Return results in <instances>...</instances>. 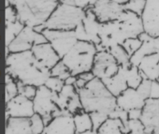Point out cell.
Returning a JSON list of instances; mask_svg holds the SVG:
<instances>
[{"instance_id":"cell-1","label":"cell","mask_w":159,"mask_h":134,"mask_svg":"<svg viewBox=\"0 0 159 134\" xmlns=\"http://www.w3.org/2000/svg\"><path fill=\"white\" fill-rule=\"evenodd\" d=\"M144 32L141 17L124 11L118 20L102 24L99 30L100 44L96 48L98 52L109 51L116 46L123 45L127 39L138 38Z\"/></svg>"},{"instance_id":"cell-2","label":"cell","mask_w":159,"mask_h":134,"mask_svg":"<svg viewBox=\"0 0 159 134\" xmlns=\"http://www.w3.org/2000/svg\"><path fill=\"white\" fill-rule=\"evenodd\" d=\"M6 74L17 82L36 87L45 85L51 76L50 70L37 60L32 51L10 53L6 57Z\"/></svg>"},{"instance_id":"cell-3","label":"cell","mask_w":159,"mask_h":134,"mask_svg":"<svg viewBox=\"0 0 159 134\" xmlns=\"http://www.w3.org/2000/svg\"><path fill=\"white\" fill-rule=\"evenodd\" d=\"M77 91L85 112L102 113L110 116L117 107L116 97L98 78L93 79L86 87Z\"/></svg>"},{"instance_id":"cell-4","label":"cell","mask_w":159,"mask_h":134,"mask_svg":"<svg viewBox=\"0 0 159 134\" xmlns=\"http://www.w3.org/2000/svg\"><path fill=\"white\" fill-rule=\"evenodd\" d=\"M18 18L25 26L45 25L59 2L57 0H11Z\"/></svg>"},{"instance_id":"cell-5","label":"cell","mask_w":159,"mask_h":134,"mask_svg":"<svg viewBox=\"0 0 159 134\" xmlns=\"http://www.w3.org/2000/svg\"><path fill=\"white\" fill-rule=\"evenodd\" d=\"M97 53V48L94 44L78 41L61 60L69 68L72 76H78L84 72L92 71Z\"/></svg>"},{"instance_id":"cell-6","label":"cell","mask_w":159,"mask_h":134,"mask_svg":"<svg viewBox=\"0 0 159 134\" xmlns=\"http://www.w3.org/2000/svg\"><path fill=\"white\" fill-rule=\"evenodd\" d=\"M86 16V11L76 6L59 3L45 22V29L75 30Z\"/></svg>"},{"instance_id":"cell-7","label":"cell","mask_w":159,"mask_h":134,"mask_svg":"<svg viewBox=\"0 0 159 134\" xmlns=\"http://www.w3.org/2000/svg\"><path fill=\"white\" fill-rule=\"evenodd\" d=\"M56 94L43 85L38 87L36 95L33 99L34 112L42 117L45 126L62 111L55 103Z\"/></svg>"},{"instance_id":"cell-8","label":"cell","mask_w":159,"mask_h":134,"mask_svg":"<svg viewBox=\"0 0 159 134\" xmlns=\"http://www.w3.org/2000/svg\"><path fill=\"white\" fill-rule=\"evenodd\" d=\"M42 34L62 59L77 43L74 30H54L45 29Z\"/></svg>"},{"instance_id":"cell-9","label":"cell","mask_w":159,"mask_h":134,"mask_svg":"<svg viewBox=\"0 0 159 134\" xmlns=\"http://www.w3.org/2000/svg\"><path fill=\"white\" fill-rule=\"evenodd\" d=\"M101 25L102 23L98 21L92 9L87 10L85 18L74 30L77 40L99 45L100 44L99 30Z\"/></svg>"},{"instance_id":"cell-10","label":"cell","mask_w":159,"mask_h":134,"mask_svg":"<svg viewBox=\"0 0 159 134\" xmlns=\"http://www.w3.org/2000/svg\"><path fill=\"white\" fill-rule=\"evenodd\" d=\"M46 42H48L47 39L42 33H38L34 28L25 26L15 40L6 47H7L11 53H22L31 51L34 45Z\"/></svg>"},{"instance_id":"cell-11","label":"cell","mask_w":159,"mask_h":134,"mask_svg":"<svg viewBox=\"0 0 159 134\" xmlns=\"http://www.w3.org/2000/svg\"><path fill=\"white\" fill-rule=\"evenodd\" d=\"M119 65L108 51H99L95 58L92 72L96 78L103 80L113 77L119 71Z\"/></svg>"},{"instance_id":"cell-12","label":"cell","mask_w":159,"mask_h":134,"mask_svg":"<svg viewBox=\"0 0 159 134\" xmlns=\"http://www.w3.org/2000/svg\"><path fill=\"white\" fill-rule=\"evenodd\" d=\"M34 114L33 100L22 94L6 102V122L10 118H30Z\"/></svg>"},{"instance_id":"cell-13","label":"cell","mask_w":159,"mask_h":134,"mask_svg":"<svg viewBox=\"0 0 159 134\" xmlns=\"http://www.w3.org/2000/svg\"><path fill=\"white\" fill-rule=\"evenodd\" d=\"M91 9L102 24L118 20L125 11L123 5L113 0H97Z\"/></svg>"},{"instance_id":"cell-14","label":"cell","mask_w":159,"mask_h":134,"mask_svg":"<svg viewBox=\"0 0 159 134\" xmlns=\"http://www.w3.org/2000/svg\"><path fill=\"white\" fill-rule=\"evenodd\" d=\"M141 18L145 33L159 37V0H147Z\"/></svg>"},{"instance_id":"cell-15","label":"cell","mask_w":159,"mask_h":134,"mask_svg":"<svg viewBox=\"0 0 159 134\" xmlns=\"http://www.w3.org/2000/svg\"><path fill=\"white\" fill-rule=\"evenodd\" d=\"M140 121L144 125L146 133L159 134V99L147 100Z\"/></svg>"},{"instance_id":"cell-16","label":"cell","mask_w":159,"mask_h":134,"mask_svg":"<svg viewBox=\"0 0 159 134\" xmlns=\"http://www.w3.org/2000/svg\"><path fill=\"white\" fill-rule=\"evenodd\" d=\"M42 134H76L73 115L61 111L45 126Z\"/></svg>"},{"instance_id":"cell-17","label":"cell","mask_w":159,"mask_h":134,"mask_svg":"<svg viewBox=\"0 0 159 134\" xmlns=\"http://www.w3.org/2000/svg\"><path fill=\"white\" fill-rule=\"evenodd\" d=\"M147 100L137 89L133 88H127L116 98L117 106L127 112L133 110H143Z\"/></svg>"},{"instance_id":"cell-18","label":"cell","mask_w":159,"mask_h":134,"mask_svg":"<svg viewBox=\"0 0 159 134\" xmlns=\"http://www.w3.org/2000/svg\"><path fill=\"white\" fill-rule=\"evenodd\" d=\"M31 51L37 60L49 70L61 60L59 55L49 42L34 45Z\"/></svg>"},{"instance_id":"cell-19","label":"cell","mask_w":159,"mask_h":134,"mask_svg":"<svg viewBox=\"0 0 159 134\" xmlns=\"http://www.w3.org/2000/svg\"><path fill=\"white\" fill-rule=\"evenodd\" d=\"M138 67L145 79H148L151 81L158 80L159 53H152L144 56Z\"/></svg>"},{"instance_id":"cell-20","label":"cell","mask_w":159,"mask_h":134,"mask_svg":"<svg viewBox=\"0 0 159 134\" xmlns=\"http://www.w3.org/2000/svg\"><path fill=\"white\" fill-rule=\"evenodd\" d=\"M102 81L106 87L108 89V91L116 98L119 96L122 93L124 92L127 88H129L121 66L116 76Z\"/></svg>"},{"instance_id":"cell-21","label":"cell","mask_w":159,"mask_h":134,"mask_svg":"<svg viewBox=\"0 0 159 134\" xmlns=\"http://www.w3.org/2000/svg\"><path fill=\"white\" fill-rule=\"evenodd\" d=\"M6 134H33L30 118H10L6 122Z\"/></svg>"},{"instance_id":"cell-22","label":"cell","mask_w":159,"mask_h":134,"mask_svg":"<svg viewBox=\"0 0 159 134\" xmlns=\"http://www.w3.org/2000/svg\"><path fill=\"white\" fill-rule=\"evenodd\" d=\"M121 67L124 73L129 88L137 89L145 79L139 67L131 64L130 62L125 65H121Z\"/></svg>"},{"instance_id":"cell-23","label":"cell","mask_w":159,"mask_h":134,"mask_svg":"<svg viewBox=\"0 0 159 134\" xmlns=\"http://www.w3.org/2000/svg\"><path fill=\"white\" fill-rule=\"evenodd\" d=\"M99 134H127L121 120L109 118L97 131Z\"/></svg>"},{"instance_id":"cell-24","label":"cell","mask_w":159,"mask_h":134,"mask_svg":"<svg viewBox=\"0 0 159 134\" xmlns=\"http://www.w3.org/2000/svg\"><path fill=\"white\" fill-rule=\"evenodd\" d=\"M73 119L76 134L84 133L93 130V125L89 113L82 110L81 112L73 115Z\"/></svg>"},{"instance_id":"cell-25","label":"cell","mask_w":159,"mask_h":134,"mask_svg":"<svg viewBox=\"0 0 159 134\" xmlns=\"http://www.w3.org/2000/svg\"><path fill=\"white\" fill-rule=\"evenodd\" d=\"M25 25L19 20L6 22V46H8L22 31Z\"/></svg>"},{"instance_id":"cell-26","label":"cell","mask_w":159,"mask_h":134,"mask_svg":"<svg viewBox=\"0 0 159 134\" xmlns=\"http://www.w3.org/2000/svg\"><path fill=\"white\" fill-rule=\"evenodd\" d=\"M18 94V83L9 74H6V102Z\"/></svg>"},{"instance_id":"cell-27","label":"cell","mask_w":159,"mask_h":134,"mask_svg":"<svg viewBox=\"0 0 159 134\" xmlns=\"http://www.w3.org/2000/svg\"><path fill=\"white\" fill-rule=\"evenodd\" d=\"M114 56L116 61L118 62L119 65H125L130 63V56H129L128 53L126 52L122 45H118L116 47L112 48L108 51Z\"/></svg>"},{"instance_id":"cell-28","label":"cell","mask_w":159,"mask_h":134,"mask_svg":"<svg viewBox=\"0 0 159 134\" xmlns=\"http://www.w3.org/2000/svg\"><path fill=\"white\" fill-rule=\"evenodd\" d=\"M147 0H129L123 5L125 11L133 12L141 17L144 11Z\"/></svg>"},{"instance_id":"cell-29","label":"cell","mask_w":159,"mask_h":134,"mask_svg":"<svg viewBox=\"0 0 159 134\" xmlns=\"http://www.w3.org/2000/svg\"><path fill=\"white\" fill-rule=\"evenodd\" d=\"M50 73L51 76L57 77V78L61 79V80H64V81L67 80L69 76H72L70 71H69V68L66 67V65L63 63L62 60L58 62L56 65L51 69Z\"/></svg>"},{"instance_id":"cell-30","label":"cell","mask_w":159,"mask_h":134,"mask_svg":"<svg viewBox=\"0 0 159 134\" xmlns=\"http://www.w3.org/2000/svg\"><path fill=\"white\" fill-rule=\"evenodd\" d=\"M30 125L33 134H42L45 130V125L41 115L35 113L30 118Z\"/></svg>"},{"instance_id":"cell-31","label":"cell","mask_w":159,"mask_h":134,"mask_svg":"<svg viewBox=\"0 0 159 134\" xmlns=\"http://www.w3.org/2000/svg\"><path fill=\"white\" fill-rule=\"evenodd\" d=\"M143 41H142L139 37L138 38H130L127 39L124 43L123 44V49L126 50L129 56L131 57L134 53L137 52L139 49V48L141 47Z\"/></svg>"},{"instance_id":"cell-32","label":"cell","mask_w":159,"mask_h":134,"mask_svg":"<svg viewBox=\"0 0 159 134\" xmlns=\"http://www.w3.org/2000/svg\"><path fill=\"white\" fill-rule=\"evenodd\" d=\"M65 85V83L64 80L54 76H50L45 84V87L55 93L61 92Z\"/></svg>"},{"instance_id":"cell-33","label":"cell","mask_w":159,"mask_h":134,"mask_svg":"<svg viewBox=\"0 0 159 134\" xmlns=\"http://www.w3.org/2000/svg\"><path fill=\"white\" fill-rule=\"evenodd\" d=\"M17 83H18V94H22L31 100L34 98L37 94V91H38V87L31 85H25L20 82H17Z\"/></svg>"},{"instance_id":"cell-34","label":"cell","mask_w":159,"mask_h":134,"mask_svg":"<svg viewBox=\"0 0 159 134\" xmlns=\"http://www.w3.org/2000/svg\"><path fill=\"white\" fill-rule=\"evenodd\" d=\"M127 130L129 134H145V127L140 119L129 120L127 124Z\"/></svg>"},{"instance_id":"cell-35","label":"cell","mask_w":159,"mask_h":134,"mask_svg":"<svg viewBox=\"0 0 159 134\" xmlns=\"http://www.w3.org/2000/svg\"><path fill=\"white\" fill-rule=\"evenodd\" d=\"M90 116L93 125V131L96 132H97L100 126L109 118L108 115L102 113H91Z\"/></svg>"},{"instance_id":"cell-36","label":"cell","mask_w":159,"mask_h":134,"mask_svg":"<svg viewBox=\"0 0 159 134\" xmlns=\"http://www.w3.org/2000/svg\"><path fill=\"white\" fill-rule=\"evenodd\" d=\"M109 118H118V119L121 120L123 122V125H124L125 128H126V131L127 133L128 134V130H127V124H128L129 117H128V112L124 110L119 108V107H116V109L111 114H110Z\"/></svg>"},{"instance_id":"cell-37","label":"cell","mask_w":159,"mask_h":134,"mask_svg":"<svg viewBox=\"0 0 159 134\" xmlns=\"http://www.w3.org/2000/svg\"><path fill=\"white\" fill-rule=\"evenodd\" d=\"M151 80H148V79H144L141 84L137 88L138 91L143 94V96L147 99H149L150 96V90H151Z\"/></svg>"},{"instance_id":"cell-38","label":"cell","mask_w":159,"mask_h":134,"mask_svg":"<svg viewBox=\"0 0 159 134\" xmlns=\"http://www.w3.org/2000/svg\"><path fill=\"white\" fill-rule=\"evenodd\" d=\"M97 0H72L73 5L77 7L82 8V9L87 11V10L92 8Z\"/></svg>"},{"instance_id":"cell-39","label":"cell","mask_w":159,"mask_h":134,"mask_svg":"<svg viewBox=\"0 0 159 134\" xmlns=\"http://www.w3.org/2000/svg\"><path fill=\"white\" fill-rule=\"evenodd\" d=\"M18 20L15 8L12 5L6 7V22H16Z\"/></svg>"},{"instance_id":"cell-40","label":"cell","mask_w":159,"mask_h":134,"mask_svg":"<svg viewBox=\"0 0 159 134\" xmlns=\"http://www.w3.org/2000/svg\"><path fill=\"white\" fill-rule=\"evenodd\" d=\"M150 98L159 99V81H157V80L152 81Z\"/></svg>"},{"instance_id":"cell-41","label":"cell","mask_w":159,"mask_h":134,"mask_svg":"<svg viewBox=\"0 0 159 134\" xmlns=\"http://www.w3.org/2000/svg\"><path fill=\"white\" fill-rule=\"evenodd\" d=\"M143 110H133L128 112L129 120H138L140 119Z\"/></svg>"},{"instance_id":"cell-42","label":"cell","mask_w":159,"mask_h":134,"mask_svg":"<svg viewBox=\"0 0 159 134\" xmlns=\"http://www.w3.org/2000/svg\"><path fill=\"white\" fill-rule=\"evenodd\" d=\"M78 77L81 78L82 80H84V81L86 82V83H88V84H89V82L92 81L93 79L96 78L92 71H88V72H84V73H83V74L79 75V76H78Z\"/></svg>"},{"instance_id":"cell-43","label":"cell","mask_w":159,"mask_h":134,"mask_svg":"<svg viewBox=\"0 0 159 134\" xmlns=\"http://www.w3.org/2000/svg\"><path fill=\"white\" fill-rule=\"evenodd\" d=\"M87 84L88 83H86L84 80H82L81 78H80V77H78L77 76V79H76V83H75L74 87H76V89L77 90V91H79V90H80V89H83L84 87H86Z\"/></svg>"},{"instance_id":"cell-44","label":"cell","mask_w":159,"mask_h":134,"mask_svg":"<svg viewBox=\"0 0 159 134\" xmlns=\"http://www.w3.org/2000/svg\"><path fill=\"white\" fill-rule=\"evenodd\" d=\"M76 79H77V76H70L67 80H65V84H67V85H75V83L76 81Z\"/></svg>"},{"instance_id":"cell-45","label":"cell","mask_w":159,"mask_h":134,"mask_svg":"<svg viewBox=\"0 0 159 134\" xmlns=\"http://www.w3.org/2000/svg\"><path fill=\"white\" fill-rule=\"evenodd\" d=\"M57 2L59 3H62V4H67V5H73V2H72V0H57Z\"/></svg>"},{"instance_id":"cell-46","label":"cell","mask_w":159,"mask_h":134,"mask_svg":"<svg viewBox=\"0 0 159 134\" xmlns=\"http://www.w3.org/2000/svg\"><path fill=\"white\" fill-rule=\"evenodd\" d=\"M113 1H115V2H118L119 4H122V5H124L125 3H127L128 2L129 0H113Z\"/></svg>"},{"instance_id":"cell-47","label":"cell","mask_w":159,"mask_h":134,"mask_svg":"<svg viewBox=\"0 0 159 134\" xmlns=\"http://www.w3.org/2000/svg\"><path fill=\"white\" fill-rule=\"evenodd\" d=\"M80 134H99V132L92 130V131H89V132H84V133H80Z\"/></svg>"},{"instance_id":"cell-48","label":"cell","mask_w":159,"mask_h":134,"mask_svg":"<svg viewBox=\"0 0 159 134\" xmlns=\"http://www.w3.org/2000/svg\"><path fill=\"white\" fill-rule=\"evenodd\" d=\"M145 134H150V133H145Z\"/></svg>"},{"instance_id":"cell-49","label":"cell","mask_w":159,"mask_h":134,"mask_svg":"<svg viewBox=\"0 0 159 134\" xmlns=\"http://www.w3.org/2000/svg\"><path fill=\"white\" fill-rule=\"evenodd\" d=\"M128 134H129V133H128Z\"/></svg>"}]
</instances>
